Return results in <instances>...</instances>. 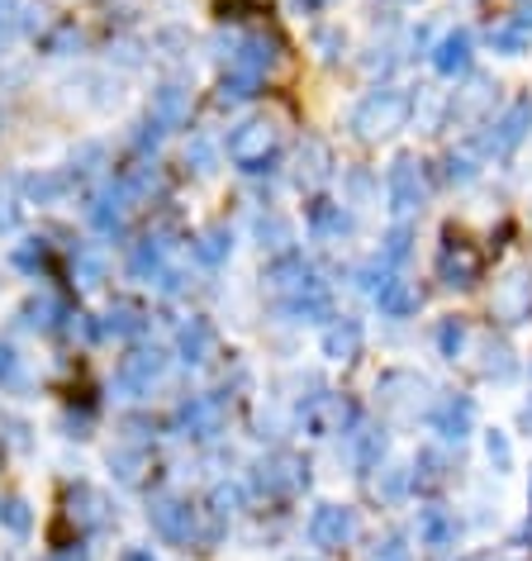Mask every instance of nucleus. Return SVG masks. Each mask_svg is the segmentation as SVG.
Here are the masks:
<instances>
[{"label":"nucleus","mask_w":532,"mask_h":561,"mask_svg":"<svg viewBox=\"0 0 532 561\" xmlns=\"http://www.w3.org/2000/svg\"><path fill=\"white\" fill-rule=\"evenodd\" d=\"M257 95V77H247V72H229L219 81V105H243Z\"/></svg>","instance_id":"36"},{"label":"nucleus","mask_w":532,"mask_h":561,"mask_svg":"<svg viewBox=\"0 0 532 561\" xmlns=\"http://www.w3.org/2000/svg\"><path fill=\"white\" fill-rule=\"evenodd\" d=\"M528 129H532V101H513L495 124H489V134L481 138V148L489 152V158H509V152L528 138Z\"/></svg>","instance_id":"13"},{"label":"nucleus","mask_w":532,"mask_h":561,"mask_svg":"<svg viewBox=\"0 0 532 561\" xmlns=\"http://www.w3.org/2000/svg\"><path fill=\"white\" fill-rule=\"evenodd\" d=\"M367 290L375 296V305H381V314H390V319H409V314H418V305H424L409 280H400L395 272H385V266L381 272H375V266L367 272Z\"/></svg>","instance_id":"12"},{"label":"nucleus","mask_w":532,"mask_h":561,"mask_svg":"<svg viewBox=\"0 0 532 561\" xmlns=\"http://www.w3.org/2000/svg\"><path fill=\"white\" fill-rule=\"evenodd\" d=\"M461 343H466V324L452 314V319H442L438 324V353L447 357V362H456L461 357Z\"/></svg>","instance_id":"41"},{"label":"nucleus","mask_w":532,"mask_h":561,"mask_svg":"<svg viewBox=\"0 0 532 561\" xmlns=\"http://www.w3.org/2000/svg\"><path fill=\"white\" fill-rule=\"evenodd\" d=\"M367 561H414L409 538H404V533H385V538H375V547L367 552Z\"/></svg>","instance_id":"38"},{"label":"nucleus","mask_w":532,"mask_h":561,"mask_svg":"<svg viewBox=\"0 0 532 561\" xmlns=\"http://www.w3.org/2000/svg\"><path fill=\"white\" fill-rule=\"evenodd\" d=\"M428 419H432V433H442L447 443H466L475 428V404L466 396H447V400H438V410Z\"/></svg>","instance_id":"19"},{"label":"nucleus","mask_w":532,"mask_h":561,"mask_svg":"<svg viewBox=\"0 0 532 561\" xmlns=\"http://www.w3.org/2000/svg\"><path fill=\"white\" fill-rule=\"evenodd\" d=\"M447 176H452V181H471L475 176L471 158H456V152H452V158H447Z\"/></svg>","instance_id":"51"},{"label":"nucleus","mask_w":532,"mask_h":561,"mask_svg":"<svg viewBox=\"0 0 532 561\" xmlns=\"http://www.w3.org/2000/svg\"><path fill=\"white\" fill-rule=\"evenodd\" d=\"M119 561H158V557H152V552H148V547H129V552H124Z\"/></svg>","instance_id":"55"},{"label":"nucleus","mask_w":532,"mask_h":561,"mask_svg":"<svg viewBox=\"0 0 532 561\" xmlns=\"http://www.w3.org/2000/svg\"><path fill=\"white\" fill-rule=\"evenodd\" d=\"M523 428L532 433V400H528V410H523Z\"/></svg>","instance_id":"57"},{"label":"nucleus","mask_w":532,"mask_h":561,"mask_svg":"<svg viewBox=\"0 0 532 561\" xmlns=\"http://www.w3.org/2000/svg\"><path fill=\"white\" fill-rule=\"evenodd\" d=\"M385 471H390V476H385L381 495H385V500H400V495H404V485H409V481H414V476H409V471H404V467H385Z\"/></svg>","instance_id":"48"},{"label":"nucleus","mask_w":532,"mask_h":561,"mask_svg":"<svg viewBox=\"0 0 532 561\" xmlns=\"http://www.w3.org/2000/svg\"><path fill=\"white\" fill-rule=\"evenodd\" d=\"M62 319H67V310H62V305L53 300V296H38V300L24 305V324L38 329V333H58Z\"/></svg>","instance_id":"33"},{"label":"nucleus","mask_w":532,"mask_h":561,"mask_svg":"<svg viewBox=\"0 0 532 561\" xmlns=\"http://www.w3.org/2000/svg\"><path fill=\"white\" fill-rule=\"evenodd\" d=\"M176 353H181L186 367H205V362L215 357V329H209V319H190V324H181Z\"/></svg>","instance_id":"24"},{"label":"nucleus","mask_w":532,"mask_h":561,"mask_svg":"<svg viewBox=\"0 0 532 561\" xmlns=\"http://www.w3.org/2000/svg\"><path fill=\"white\" fill-rule=\"evenodd\" d=\"M409 115H414L409 95L395 87H381L352 110V129H357V138H367V144H381V138H395L404 124H409Z\"/></svg>","instance_id":"2"},{"label":"nucleus","mask_w":532,"mask_h":561,"mask_svg":"<svg viewBox=\"0 0 532 561\" xmlns=\"http://www.w3.org/2000/svg\"><path fill=\"white\" fill-rule=\"evenodd\" d=\"M209 504H215V514H219V518H229V514L243 510V490H238L233 481H219L215 490H209Z\"/></svg>","instance_id":"43"},{"label":"nucleus","mask_w":532,"mask_h":561,"mask_svg":"<svg viewBox=\"0 0 532 561\" xmlns=\"http://www.w3.org/2000/svg\"><path fill=\"white\" fill-rule=\"evenodd\" d=\"M314 48H319V58H324V62H333L347 48V34L343 30H319L314 34Z\"/></svg>","instance_id":"47"},{"label":"nucleus","mask_w":532,"mask_h":561,"mask_svg":"<svg viewBox=\"0 0 532 561\" xmlns=\"http://www.w3.org/2000/svg\"><path fill=\"white\" fill-rule=\"evenodd\" d=\"M290 5H296V10H304V15H310V10H324L328 0H290Z\"/></svg>","instance_id":"56"},{"label":"nucleus","mask_w":532,"mask_h":561,"mask_svg":"<svg viewBox=\"0 0 532 561\" xmlns=\"http://www.w3.org/2000/svg\"><path fill=\"white\" fill-rule=\"evenodd\" d=\"M471 30H452L442 38L438 48H432V67H438V77H466L471 72Z\"/></svg>","instance_id":"22"},{"label":"nucleus","mask_w":532,"mask_h":561,"mask_svg":"<svg viewBox=\"0 0 532 561\" xmlns=\"http://www.w3.org/2000/svg\"><path fill=\"white\" fill-rule=\"evenodd\" d=\"M385 457V428H352V461L357 471H375Z\"/></svg>","instance_id":"30"},{"label":"nucleus","mask_w":532,"mask_h":561,"mask_svg":"<svg viewBox=\"0 0 532 561\" xmlns=\"http://www.w3.org/2000/svg\"><path fill=\"white\" fill-rule=\"evenodd\" d=\"M15 266H24V272H38V266H44V248H38V243L15 248Z\"/></svg>","instance_id":"49"},{"label":"nucleus","mask_w":532,"mask_h":561,"mask_svg":"<svg viewBox=\"0 0 532 561\" xmlns=\"http://www.w3.org/2000/svg\"><path fill=\"white\" fill-rule=\"evenodd\" d=\"M328 172H333V152H328V144H324V138H304L296 181H300V186H324Z\"/></svg>","instance_id":"26"},{"label":"nucleus","mask_w":532,"mask_h":561,"mask_svg":"<svg viewBox=\"0 0 532 561\" xmlns=\"http://www.w3.org/2000/svg\"><path fill=\"white\" fill-rule=\"evenodd\" d=\"M532 44V15H513L489 30V48L504 53V58H518V53H528Z\"/></svg>","instance_id":"28"},{"label":"nucleus","mask_w":532,"mask_h":561,"mask_svg":"<svg viewBox=\"0 0 532 561\" xmlns=\"http://www.w3.org/2000/svg\"><path fill=\"white\" fill-rule=\"evenodd\" d=\"M418 467L424 471H414V485H442V457L438 453H418Z\"/></svg>","instance_id":"46"},{"label":"nucleus","mask_w":532,"mask_h":561,"mask_svg":"<svg viewBox=\"0 0 532 561\" xmlns=\"http://www.w3.org/2000/svg\"><path fill=\"white\" fill-rule=\"evenodd\" d=\"M129 209H134V195L124 181H109V186H101L91 195V205H86V219H91V229L95 233H105V238H115L124 229V219H129Z\"/></svg>","instance_id":"11"},{"label":"nucleus","mask_w":532,"mask_h":561,"mask_svg":"<svg viewBox=\"0 0 532 561\" xmlns=\"http://www.w3.org/2000/svg\"><path fill=\"white\" fill-rule=\"evenodd\" d=\"M485 457H489V467H495V471H513V443H509V433L489 428L485 433Z\"/></svg>","instance_id":"40"},{"label":"nucleus","mask_w":532,"mask_h":561,"mask_svg":"<svg viewBox=\"0 0 532 561\" xmlns=\"http://www.w3.org/2000/svg\"><path fill=\"white\" fill-rule=\"evenodd\" d=\"M257 495H296V490L310 485V467L296 457V453H276L257 461V476H252Z\"/></svg>","instance_id":"8"},{"label":"nucleus","mask_w":532,"mask_h":561,"mask_svg":"<svg viewBox=\"0 0 532 561\" xmlns=\"http://www.w3.org/2000/svg\"><path fill=\"white\" fill-rule=\"evenodd\" d=\"M48 561H91L86 547H62V552H53Z\"/></svg>","instance_id":"52"},{"label":"nucleus","mask_w":532,"mask_h":561,"mask_svg":"<svg viewBox=\"0 0 532 561\" xmlns=\"http://www.w3.org/2000/svg\"><path fill=\"white\" fill-rule=\"evenodd\" d=\"M229 67L233 72H247V77H266V72H276L281 67V44L276 38H266V34H243V38H229Z\"/></svg>","instance_id":"9"},{"label":"nucleus","mask_w":532,"mask_h":561,"mask_svg":"<svg viewBox=\"0 0 532 561\" xmlns=\"http://www.w3.org/2000/svg\"><path fill=\"white\" fill-rule=\"evenodd\" d=\"M409 252H414V229H409V224H395V229L385 233V248H381V257H385L390 266H400L404 257H409Z\"/></svg>","instance_id":"39"},{"label":"nucleus","mask_w":532,"mask_h":561,"mask_svg":"<svg viewBox=\"0 0 532 561\" xmlns=\"http://www.w3.org/2000/svg\"><path fill=\"white\" fill-rule=\"evenodd\" d=\"M72 191V172H38L24 181V195L38 205H53V201H62V195Z\"/></svg>","instance_id":"32"},{"label":"nucleus","mask_w":532,"mask_h":561,"mask_svg":"<svg viewBox=\"0 0 532 561\" xmlns=\"http://www.w3.org/2000/svg\"><path fill=\"white\" fill-rule=\"evenodd\" d=\"M485 561H495V557H485ZM499 561H509V557H499Z\"/></svg>","instance_id":"59"},{"label":"nucleus","mask_w":532,"mask_h":561,"mask_svg":"<svg viewBox=\"0 0 532 561\" xmlns=\"http://www.w3.org/2000/svg\"><path fill=\"white\" fill-rule=\"evenodd\" d=\"M357 538V510L352 504H319L310 514V542L314 547H343Z\"/></svg>","instance_id":"14"},{"label":"nucleus","mask_w":532,"mask_h":561,"mask_svg":"<svg viewBox=\"0 0 532 561\" xmlns=\"http://www.w3.org/2000/svg\"><path fill=\"white\" fill-rule=\"evenodd\" d=\"M324 357L333 362H357L361 357V324L357 319H333L324 329Z\"/></svg>","instance_id":"25"},{"label":"nucleus","mask_w":532,"mask_h":561,"mask_svg":"<svg viewBox=\"0 0 532 561\" xmlns=\"http://www.w3.org/2000/svg\"><path fill=\"white\" fill-rule=\"evenodd\" d=\"M438 280L447 290H471L475 280H481V257H475V248L447 243L442 257H438Z\"/></svg>","instance_id":"18"},{"label":"nucleus","mask_w":532,"mask_h":561,"mask_svg":"<svg viewBox=\"0 0 532 561\" xmlns=\"http://www.w3.org/2000/svg\"><path fill=\"white\" fill-rule=\"evenodd\" d=\"M67 48H81V34L77 30H58L48 38V53H67Z\"/></svg>","instance_id":"50"},{"label":"nucleus","mask_w":532,"mask_h":561,"mask_svg":"<svg viewBox=\"0 0 532 561\" xmlns=\"http://www.w3.org/2000/svg\"><path fill=\"white\" fill-rule=\"evenodd\" d=\"M266 286L296 319H333V296L300 252H286L266 266Z\"/></svg>","instance_id":"1"},{"label":"nucleus","mask_w":532,"mask_h":561,"mask_svg":"<svg viewBox=\"0 0 532 561\" xmlns=\"http://www.w3.org/2000/svg\"><path fill=\"white\" fill-rule=\"evenodd\" d=\"M281 148V124L276 119H243L229 134V162L243 172H266V162Z\"/></svg>","instance_id":"3"},{"label":"nucleus","mask_w":532,"mask_h":561,"mask_svg":"<svg viewBox=\"0 0 532 561\" xmlns=\"http://www.w3.org/2000/svg\"><path fill=\"white\" fill-rule=\"evenodd\" d=\"M223 424H229V400H223L219 390L215 396H190L176 410L181 438H215V433H223Z\"/></svg>","instance_id":"6"},{"label":"nucleus","mask_w":532,"mask_h":561,"mask_svg":"<svg viewBox=\"0 0 532 561\" xmlns=\"http://www.w3.org/2000/svg\"><path fill=\"white\" fill-rule=\"evenodd\" d=\"M229 252H233V233H229V224H205V229L195 233V257H200L205 266L229 262Z\"/></svg>","instance_id":"29"},{"label":"nucleus","mask_w":532,"mask_h":561,"mask_svg":"<svg viewBox=\"0 0 532 561\" xmlns=\"http://www.w3.org/2000/svg\"><path fill=\"white\" fill-rule=\"evenodd\" d=\"M418 538H424V547H432V552H447V547H456V538H461L456 514L442 510V504H428V510L418 514Z\"/></svg>","instance_id":"21"},{"label":"nucleus","mask_w":532,"mask_h":561,"mask_svg":"<svg viewBox=\"0 0 532 561\" xmlns=\"http://www.w3.org/2000/svg\"><path fill=\"white\" fill-rule=\"evenodd\" d=\"M375 400H381V410L390 419H418V410L428 400V381L418 371H385L375 381Z\"/></svg>","instance_id":"5"},{"label":"nucleus","mask_w":532,"mask_h":561,"mask_svg":"<svg viewBox=\"0 0 532 561\" xmlns=\"http://www.w3.org/2000/svg\"><path fill=\"white\" fill-rule=\"evenodd\" d=\"M0 528L15 533V538H24V533L34 528V514H30V504H24L20 495H5V500H0Z\"/></svg>","instance_id":"35"},{"label":"nucleus","mask_w":532,"mask_h":561,"mask_svg":"<svg viewBox=\"0 0 532 561\" xmlns=\"http://www.w3.org/2000/svg\"><path fill=\"white\" fill-rule=\"evenodd\" d=\"M67 514H72V524L86 528V533H105L109 528V500L95 485H77L72 495H67Z\"/></svg>","instance_id":"20"},{"label":"nucleus","mask_w":532,"mask_h":561,"mask_svg":"<svg viewBox=\"0 0 532 561\" xmlns=\"http://www.w3.org/2000/svg\"><path fill=\"white\" fill-rule=\"evenodd\" d=\"M186 162H190L200 176H209V172H215V167H219V152H215V144H209V138H190Z\"/></svg>","instance_id":"44"},{"label":"nucleus","mask_w":532,"mask_h":561,"mask_svg":"<svg viewBox=\"0 0 532 561\" xmlns=\"http://www.w3.org/2000/svg\"><path fill=\"white\" fill-rule=\"evenodd\" d=\"M148 124H158V129H186L190 124V91L176 87V81H166V87L152 91L148 101Z\"/></svg>","instance_id":"17"},{"label":"nucleus","mask_w":532,"mask_h":561,"mask_svg":"<svg viewBox=\"0 0 532 561\" xmlns=\"http://www.w3.org/2000/svg\"><path fill=\"white\" fill-rule=\"evenodd\" d=\"M310 229H314L319 238H347V233H352V219L343 215V205H314Z\"/></svg>","instance_id":"34"},{"label":"nucleus","mask_w":532,"mask_h":561,"mask_svg":"<svg viewBox=\"0 0 532 561\" xmlns=\"http://www.w3.org/2000/svg\"><path fill=\"white\" fill-rule=\"evenodd\" d=\"M129 276L134 280H162L166 276V243H162V238H143V243H134Z\"/></svg>","instance_id":"27"},{"label":"nucleus","mask_w":532,"mask_h":561,"mask_svg":"<svg viewBox=\"0 0 532 561\" xmlns=\"http://www.w3.org/2000/svg\"><path fill=\"white\" fill-rule=\"evenodd\" d=\"M528 504H532V476H528Z\"/></svg>","instance_id":"58"},{"label":"nucleus","mask_w":532,"mask_h":561,"mask_svg":"<svg viewBox=\"0 0 532 561\" xmlns=\"http://www.w3.org/2000/svg\"><path fill=\"white\" fill-rule=\"evenodd\" d=\"M485 367H481V376H495V381H509L513 376V353L504 343H485Z\"/></svg>","instance_id":"42"},{"label":"nucleus","mask_w":532,"mask_h":561,"mask_svg":"<svg viewBox=\"0 0 532 561\" xmlns=\"http://www.w3.org/2000/svg\"><path fill=\"white\" fill-rule=\"evenodd\" d=\"M10 371H15V347H10V343H0V381H5Z\"/></svg>","instance_id":"53"},{"label":"nucleus","mask_w":532,"mask_h":561,"mask_svg":"<svg viewBox=\"0 0 532 561\" xmlns=\"http://www.w3.org/2000/svg\"><path fill=\"white\" fill-rule=\"evenodd\" d=\"M72 266H77V280H81V286H101V280H105V262L95 257V252H77Z\"/></svg>","instance_id":"45"},{"label":"nucleus","mask_w":532,"mask_h":561,"mask_svg":"<svg viewBox=\"0 0 532 561\" xmlns=\"http://www.w3.org/2000/svg\"><path fill=\"white\" fill-rule=\"evenodd\" d=\"M499 101V87L495 77H471L466 91L452 95V105H447V115H452V124H485L489 110H495Z\"/></svg>","instance_id":"15"},{"label":"nucleus","mask_w":532,"mask_h":561,"mask_svg":"<svg viewBox=\"0 0 532 561\" xmlns=\"http://www.w3.org/2000/svg\"><path fill=\"white\" fill-rule=\"evenodd\" d=\"M148 524L152 533H158L162 542H172V547H190V542H200V518H195V510L181 495H158L148 504Z\"/></svg>","instance_id":"4"},{"label":"nucleus","mask_w":532,"mask_h":561,"mask_svg":"<svg viewBox=\"0 0 532 561\" xmlns=\"http://www.w3.org/2000/svg\"><path fill=\"white\" fill-rule=\"evenodd\" d=\"M15 10H20V0H0V30H5V24H15Z\"/></svg>","instance_id":"54"},{"label":"nucleus","mask_w":532,"mask_h":561,"mask_svg":"<svg viewBox=\"0 0 532 561\" xmlns=\"http://www.w3.org/2000/svg\"><path fill=\"white\" fill-rule=\"evenodd\" d=\"M257 238H262V248H276V252H286L290 243H296V233H290V224L281 215H262L257 219Z\"/></svg>","instance_id":"37"},{"label":"nucleus","mask_w":532,"mask_h":561,"mask_svg":"<svg viewBox=\"0 0 532 561\" xmlns=\"http://www.w3.org/2000/svg\"><path fill=\"white\" fill-rule=\"evenodd\" d=\"M385 195H390V209L395 215H414V209H424L428 201V181H424V167L414 158H395L385 172Z\"/></svg>","instance_id":"7"},{"label":"nucleus","mask_w":532,"mask_h":561,"mask_svg":"<svg viewBox=\"0 0 532 561\" xmlns=\"http://www.w3.org/2000/svg\"><path fill=\"white\" fill-rule=\"evenodd\" d=\"M143 310L138 305H129V300H115L109 305V314H105V324H101V333H115V339H134V333H143Z\"/></svg>","instance_id":"31"},{"label":"nucleus","mask_w":532,"mask_h":561,"mask_svg":"<svg viewBox=\"0 0 532 561\" xmlns=\"http://www.w3.org/2000/svg\"><path fill=\"white\" fill-rule=\"evenodd\" d=\"M109 471L119 476L124 485H138L143 481V471L152 467V453H148V443H134V438H124V443H115L109 447Z\"/></svg>","instance_id":"23"},{"label":"nucleus","mask_w":532,"mask_h":561,"mask_svg":"<svg viewBox=\"0 0 532 561\" xmlns=\"http://www.w3.org/2000/svg\"><path fill=\"white\" fill-rule=\"evenodd\" d=\"M495 319L499 324H528L532 319V280H528V272H509L495 286Z\"/></svg>","instance_id":"16"},{"label":"nucleus","mask_w":532,"mask_h":561,"mask_svg":"<svg viewBox=\"0 0 532 561\" xmlns=\"http://www.w3.org/2000/svg\"><path fill=\"white\" fill-rule=\"evenodd\" d=\"M162 371H166V353H162V347H138V353H129L119 362L115 386L124 390V396H148V390L162 381Z\"/></svg>","instance_id":"10"}]
</instances>
